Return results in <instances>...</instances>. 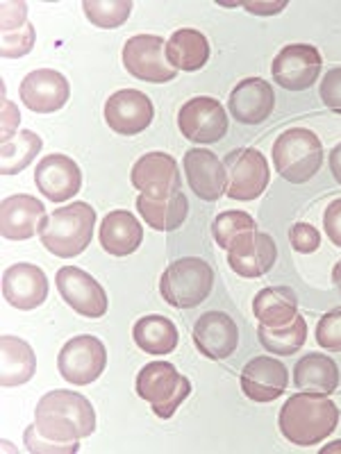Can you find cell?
<instances>
[{"label": "cell", "instance_id": "4dcf8cb0", "mask_svg": "<svg viewBox=\"0 0 341 454\" xmlns=\"http://www.w3.org/2000/svg\"><path fill=\"white\" fill-rule=\"evenodd\" d=\"M132 339H135L137 348L146 355H170L178 348V327L170 323L164 316H144L132 327Z\"/></svg>", "mask_w": 341, "mask_h": 454}, {"label": "cell", "instance_id": "7bdbcfd3", "mask_svg": "<svg viewBox=\"0 0 341 454\" xmlns=\"http://www.w3.org/2000/svg\"><path fill=\"white\" fill-rule=\"evenodd\" d=\"M328 161H330L332 177H335V180L341 184V144H337L335 148H332V153H330V157H328Z\"/></svg>", "mask_w": 341, "mask_h": 454}, {"label": "cell", "instance_id": "e0dca14e", "mask_svg": "<svg viewBox=\"0 0 341 454\" xmlns=\"http://www.w3.org/2000/svg\"><path fill=\"white\" fill-rule=\"evenodd\" d=\"M239 382L243 395L253 403H274L287 391L289 372L275 356H255L243 366Z\"/></svg>", "mask_w": 341, "mask_h": 454}, {"label": "cell", "instance_id": "8fae6325", "mask_svg": "<svg viewBox=\"0 0 341 454\" xmlns=\"http://www.w3.org/2000/svg\"><path fill=\"white\" fill-rule=\"evenodd\" d=\"M55 284L64 302L75 314L84 318H103L107 314V294L87 270L78 266H64L57 270Z\"/></svg>", "mask_w": 341, "mask_h": 454}, {"label": "cell", "instance_id": "ac0fdd59", "mask_svg": "<svg viewBox=\"0 0 341 454\" xmlns=\"http://www.w3.org/2000/svg\"><path fill=\"white\" fill-rule=\"evenodd\" d=\"M194 346L212 362L227 359L239 346L237 323L223 311H207L194 325Z\"/></svg>", "mask_w": 341, "mask_h": 454}, {"label": "cell", "instance_id": "ffe728a7", "mask_svg": "<svg viewBox=\"0 0 341 454\" xmlns=\"http://www.w3.org/2000/svg\"><path fill=\"white\" fill-rule=\"evenodd\" d=\"M35 184L51 202H67L83 189V173L71 157L48 155L36 164Z\"/></svg>", "mask_w": 341, "mask_h": 454}, {"label": "cell", "instance_id": "60d3db41", "mask_svg": "<svg viewBox=\"0 0 341 454\" xmlns=\"http://www.w3.org/2000/svg\"><path fill=\"white\" fill-rule=\"evenodd\" d=\"M21 123V114L10 100H3V141H10L14 137L16 125Z\"/></svg>", "mask_w": 341, "mask_h": 454}, {"label": "cell", "instance_id": "f546056e", "mask_svg": "<svg viewBox=\"0 0 341 454\" xmlns=\"http://www.w3.org/2000/svg\"><path fill=\"white\" fill-rule=\"evenodd\" d=\"M137 209H139L141 218L148 227H153L157 232H173L186 221L189 202H186V196L182 192L173 193L169 198H160V200L139 196L137 198Z\"/></svg>", "mask_w": 341, "mask_h": 454}, {"label": "cell", "instance_id": "d590c367", "mask_svg": "<svg viewBox=\"0 0 341 454\" xmlns=\"http://www.w3.org/2000/svg\"><path fill=\"white\" fill-rule=\"evenodd\" d=\"M316 343L328 352H341V307L323 314L316 325Z\"/></svg>", "mask_w": 341, "mask_h": 454}, {"label": "cell", "instance_id": "5bb4252c", "mask_svg": "<svg viewBox=\"0 0 341 454\" xmlns=\"http://www.w3.org/2000/svg\"><path fill=\"white\" fill-rule=\"evenodd\" d=\"M130 180L141 192V196L160 200L180 192L182 177L178 161L166 153H146L132 166Z\"/></svg>", "mask_w": 341, "mask_h": 454}, {"label": "cell", "instance_id": "83f0119b", "mask_svg": "<svg viewBox=\"0 0 341 454\" xmlns=\"http://www.w3.org/2000/svg\"><path fill=\"white\" fill-rule=\"evenodd\" d=\"M166 59L176 71H201L210 59V42L202 32L182 27L166 42Z\"/></svg>", "mask_w": 341, "mask_h": 454}, {"label": "cell", "instance_id": "1f68e13d", "mask_svg": "<svg viewBox=\"0 0 341 454\" xmlns=\"http://www.w3.org/2000/svg\"><path fill=\"white\" fill-rule=\"evenodd\" d=\"M258 336L264 350H269L271 355L278 356H289L296 355L300 348L305 346L307 323L303 316H296L291 323H287L282 327H269L259 323Z\"/></svg>", "mask_w": 341, "mask_h": 454}, {"label": "cell", "instance_id": "52a82bcc", "mask_svg": "<svg viewBox=\"0 0 341 454\" xmlns=\"http://www.w3.org/2000/svg\"><path fill=\"white\" fill-rule=\"evenodd\" d=\"M226 166V196L239 202L258 200L266 189H269L271 173L266 157L255 148H237L230 150L223 157Z\"/></svg>", "mask_w": 341, "mask_h": 454}, {"label": "cell", "instance_id": "836d02e7", "mask_svg": "<svg viewBox=\"0 0 341 454\" xmlns=\"http://www.w3.org/2000/svg\"><path fill=\"white\" fill-rule=\"evenodd\" d=\"M83 10L96 27L114 30L128 21L132 3L130 0H84Z\"/></svg>", "mask_w": 341, "mask_h": 454}, {"label": "cell", "instance_id": "9c48e42d", "mask_svg": "<svg viewBox=\"0 0 341 454\" xmlns=\"http://www.w3.org/2000/svg\"><path fill=\"white\" fill-rule=\"evenodd\" d=\"M123 67L132 78L150 84H164L178 71L166 59V42L157 35H135L123 43Z\"/></svg>", "mask_w": 341, "mask_h": 454}, {"label": "cell", "instance_id": "b9f144b4", "mask_svg": "<svg viewBox=\"0 0 341 454\" xmlns=\"http://www.w3.org/2000/svg\"><path fill=\"white\" fill-rule=\"evenodd\" d=\"M243 7L249 12H255V14H278L280 10H284L287 7V3L284 0H280V3H243Z\"/></svg>", "mask_w": 341, "mask_h": 454}, {"label": "cell", "instance_id": "e575fe53", "mask_svg": "<svg viewBox=\"0 0 341 454\" xmlns=\"http://www.w3.org/2000/svg\"><path fill=\"white\" fill-rule=\"evenodd\" d=\"M255 227H258V223H255V218L250 214L237 212V209H233V212H221L214 218L212 225L214 241L218 243V248L230 250V246H233V241L239 234L250 232Z\"/></svg>", "mask_w": 341, "mask_h": 454}, {"label": "cell", "instance_id": "8d00e7d4", "mask_svg": "<svg viewBox=\"0 0 341 454\" xmlns=\"http://www.w3.org/2000/svg\"><path fill=\"white\" fill-rule=\"evenodd\" d=\"M23 443H26L28 452H44V454H75L80 450V445H64L55 443V441L46 439L36 425H30L23 434Z\"/></svg>", "mask_w": 341, "mask_h": 454}, {"label": "cell", "instance_id": "7402d4cb", "mask_svg": "<svg viewBox=\"0 0 341 454\" xmlns=\"http://www.w3.org/2000/svg\"><path fill=\"white\" fill-rule=\"evenodd\" d=\"M46 207L42 200L28 193H16L0 205V232L10 241H28L39 234V227L46 221Z\"/></svg>", "mask_w": 341, "mask_h": 454}, {"label": "cell", "instance_id": "d6986e66", "mask_svg": "<svg viewBox=\"0 0 341 454\" xmlns=\"http://www.w3.org/2000/svg\"><path fill=\"white\" fill-rule=\"evenodd\" d=\"M3 298L21 311H32L48 300V278L35 263H14L3 275Z\"/></svg>", "mask_w": 341, "mask_h": 454}, {"label": "cell", "instance_id": "7a4b0ae2", "mask_svg": "<svg viewBox=\"0 0 341 454\" xmlns=\"http://www.w3.org/2000/svg\"><path fill=\"white\" fill-rule=\"evenodd\" d=\"M278 425L291 445L310 448L335 432L339 425V409L330 397L321 393H296L280 409Z\"/></svg>", "mask_w": 341, "mask_h": 454}, {"label": "cell", "instance_id": "f6af8a7d", "mask_svg": "<svg viewBox=\"0 0 341 454\" xmlns=\"http://www.w3.org/2000/svg\"><path fill=\"white\" fill-rule=\"evenodd\" d=\"M335 450H337V452H339V450H341V441H335V443H332V445H328V448L321 450V452H335Z\"/></svg>", "mask_w": 341, "mask_h": 454}, {"label": "cell", "instance_id": "7c38bea8", "mask_svg": "<svg viewBox=\"0 0 341 454\" xmlns=\"http://www.w3.org/2000/svg\"><path fill=\"white\" fill-rule=\"evenodd\" d=\"M321 52L310 43H291L284 46L274 59V80L287 91H305L319 80Z\"/></svg>", "mask_w": 341, "mask_h": 454}, {"label": "cell", "instance_id": "44dd1931", "mask_svg": "<svg viewBox=\"0 0 341 454\" xmlns=\"http://www.w3.org/2000/svg\"><path fill=\"white\" fill-rule=\"evenodd\" d=\"M182 166H185L186 182L201 200L217 202L226 193V166L214 153L205 148L186 150Z\"/></svg>", "mask_w": 341, "mask_h": 454}, {"label": "cell", "instance_id": "5b68a950", "mask_svg": "<svg viewBox=\"0 0 341 454\" xmlns=\"http://www.w3.org/2000/svg\"><path fill=\"white\" fill-rule=\"evenodd\" d=\"M214 286V269L205 259L182 257L169 263L160 278L162 298L176 309H194L202 305Z\"/></svg>", "mask_w": 341, "mask_h": 454}, {"label": "cell", "instance_id": "cb8c5ba5", "mask_svg": "<svg viewBox=\"0 0 341 454\" xmlns=\"http://www.w3.org/2000/svg\"><path fill=\"white\" fill-rule=\"evenodd\" d=\"M3 16H0V35H3V57L5 59H19L28 55L35 46V26L28 19V5L19 0H5L3 3Z\"/></svg>", "mask_w": 341, "mask_h": 454}, {"label": "cell", "instance_id": "f35d334b", "mask_svg": "<svg viewBox=\"0 0 341 454\" xmlns=\"http://www.w3.org/2000/svg\"><path fill=\"white\" fill-rule=\"evenodd\" d=\"M319 96L328 109L341 114V67L330 68L323 75V82L319 87Z\"/></svg>", "mask_w": 341, "mask_h": 454}, {"label": "cell", "instance_id": "30bf717a", "mask_svg": "<svg viewBox=\"0 0 341 454\" xmlns=\"http://www.w3.org/2000/svg\"><path fill=\"white\" fill-rule=\"evenodd\" d=\"M227 114L217 98L198 96L186 100L178 112L182 137L196 144H217L227 135Z\"/></svg>", "mask_w": 341, "mask_h": 454}, {"label": "cell", "instance_id": "3957f363", "mask_svg": "<svg viewBox=\"0 0 341 454\" xmlns=\"http://www.w3.org/2000/svg\"><path fill=\"white\" fill-rule=\"evenodd\" d=\"M93 225H96V209L87 202H71L46 216L39 227V241L55 257H78L91 243Z\"/></svg>", "mask_w": 341, "mask_h": 454}, {"label": "cell", "instance_id": "603a6c76", "mask_svg": "<svg viewBox=\"0 0 341 454\" xmlns=\"http://www.w3.org/2000/svg\"><path fill=\"white\" fill-rule=\"evenodd\" d=\"M227 107L237 123L258 125L264 123L274 114L275 93L266 80L262 78H246L233 89Z\"/></svg>", "mask_w": 341, "mask_h": 454}, {"label": "cell", "instance_id": "ab89813d", "mask_svg": "<svg viewBox=\"0 0 341 454\" xmlns=\"http://www.w3.org/2000/svg\"><path fill=\"white\" fill-rule=\"evenodd\" d=\"M323 230H326L328 239L335 243L337 248H341V198L332 200L323 212Z\"/></svg>", "mask_w": 341, "mask_h": 454}, {"label": "cell", "instance_id": "4fadbf2b", "mask_svg": "<svg viewBox=\"0 0 341 454\" xmlns=\"http://www.w3.org/2000/svg\"><path fill=\"white\" fill-rule=\"evenodd\" d=\"M155 119V107L139 89H121L112 93L105 103V123L123 137L144 132Z\"/></svg>", "mask_w": 341, "mask_h": 454}, {"label": "cell", "instance_id": "6da1fadb", "mask_svg": "<svg viewBox=\"0 0 341 454\" xmlns=\"http://www.w3.org/2000/svg\"><path fill=\"white\" fill-rule=\"evenodd\" d=\"M35 425L55 443L78 445L80 439L91 436L96 429V411L80 393L51 391L36 403Z\"/></svg>", "mask_w": 341, "mask_h": 454}, {"label": "cell", "instance_id": "4316f807", "mask_svg": "<svg viewBox=\"0 0 341 454\" xmlns=\"http://www.w3.org/2000/svg\"><path fill=\"white\" fill-rule=\"evenodd\" d=\"M294 384L300 391L332 395L339 388V366L332 356L310 352L296 364Z\"/></svg>", "mask_w": 341, "mask_h": 454}, {"label": "cell", "instance_id": "277c9868", "mask_svg": "<svg viewBox=\"0 0 341 454\" xmlns=\"http://www.w3.org/2000/svg\"><path fill=\"white\" fill-rule=\"evenodd\" d=\"M271 157L284 180L305 184L323 166V144L312 129L289 128L275 139Z\"/></svg>", "mask_w": 341, "mask_h": 454}, {"label": "cell", "instance_id": "9a60e30c", "mask_svg": "<svg viewBox=\"0 0 341 454\" xmlns=\"http://www.w3.org/2000/svg\"><path fill=\"white\" fill-rule=\"evenodd\" d=\"M278 246L269 234L250 230L239 234L227 250V263L242 278H262L275 266Z\"/></svg>", "mask_w": 341, "mask_h": 454}, {"label": "cell", "instance_id": "ba28073f", "mask_svg": "<svg viewBox=\"0 0 341 454\" xmlns=\"http://www.w3.org/2000/svg\"><path fill=\"white\" fill-rule=\"evenodd\" d=\"M105 366H107V350L103 340L89 334L68 339L57 355V371L68 384L75 387L96 382L105 372Z\"/></svg>", "mask_w": 341, "mask_h": 454}, {"label": "cell", "instance_id": "8992f818", "mask_svg": "<svg viewBox=\"0 0 341 454\" xmlns=\"http://www.w3.org/2000/svg\"><path fill=\"white\" fill-rule=\"evenodd\" d=\"M137 395L153 407L157 419L169 420L192 393V382L169 362H150L137 375Z\"/></svg>", "mask_w": 341, "mask_h": 454}, {"label": "cell", "instance_id": "d4e9b609", "mask_svg": "<svg viewBox=\"0 0 341 454\" xmlns=\"http://www.w3.org/2000/svg\"><path fill=\"white\" fill-rule=\"evenodd\" d=\"M99 239L105 253L114 254V257H128V254L137 253L144 241V227L137 221L135 214L125 212V209H114L103 218Z\"/></svg>", "mask_w": 341, "mask_h": 454}, {"label": "cell", "instance_id": "d6a6232c", "mask_svg": "<svg viewBox=\"0 0 341 454\" xmlns=\"http://www.w3.org/2000/svg\"><path fill=\"white\" fill-rule=\"evenodd\" d=\"M39 150H42V137L35 135L32 129H23L10 141H3V161H0L3 176L21 173L39 155Z\"/></svg>", "mask_w": 341, "mask_h": 454}, {"label": "cell", "instance_id": "ee69618b", "mask_svg": "<svg viewBox=\"0 0 341 454\" xmlns=\"http://www.w3.org/2000/svg\"><path fill=\"white\" fill-rule=\"evenodd\" d=\"M332 284H335V289L341 295V259L335 263V269H332Z\"/></svg>", "mask_w": 341, "mask_h": 454}, {"label": "cell", "instance_id": "f1b7e54d", "mask_svg": "<svg viewBox=\"0 0 341 454\" xmlns=\"http://www.w3.org/2000/svg\"><path fill=\"white\" fill-rule=\"evenodd\" d=\"M253 314L262 325H287L298 316V295L291 286H266L255 295Z\"/></svg>", "mask_w": 341, "mask_h": 454}, {"label": "cell", "instance_id": "74e56055", "mask_svg": "<svg viewBox=\"0 0 341 454\" xmlns=\"http://www.w3.org/2000/svg\"><path fill=\"white\" fill-rule=\"evenodd\" d=\"M289 241L291 248H294L296 253L312 254L319 250L321 234L314 225H310V223H296L289 230Z\"/></svg>", "mask_w": 341, "mask_h": 454}, {"label": "cell", "instance_id": "484cf974", "mask_svg": "<svg viewBox=\"0 0 341 454\" xmlns=\"http://www.w3.org/2000/svg\"><path fill=\"white\" fill-rule=\"evenodd\" d=\"M0 382L3 387H21L30 382L36 372V356L28 340L19 336L3 334L0 339Z\"/></svg>", "mask_w": 341, "mask_h": 454}, {"label": "cell", "instance_id": "2e32d148", "mask_svg": "<svg viewBox=\"0 0 341 454\" xmlns=\"http://www.w3.org/2000/svg\"><path fill=\"white\" fill-rule=\"evenodd\" d=\"M19 96H21L23 105L30 112L51 114L62 109L68 103L71 87H68V80L59 71L36 68V71L28 73L23 78L21 87H19Z\"/></svg>", "mask_w": 341, "mask_h": 454}]
</instances>
